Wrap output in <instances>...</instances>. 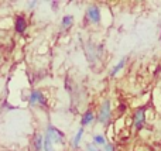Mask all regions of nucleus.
<instances>
[{"mask_svg": "<svg viewBox=\"0 0 161 151\" xmlns=\"http://www.w3.org/2000/svg\"><path fill=\"white\" fill-rule=\"evenodd\" d=\"M45 136H47L48 138H50L51 141H53V144H61L62 141H64V133L59 132L57 127L54 126H47V132H45Z\"/></svg>", "mask_w": 161, "mask_h": 151, "instance_id": "nucleus-1", "label": "nucleus"}, {"mask_svg": "<svg viewBox=\"0 0 161 151\" xmlns=\"http://www.w3.org/2000/svg\"><path fill=\"white\" fill-rule=\"evenodd\" d=\"M110 113H112V109H110V100H105L100 106V110H99V115H97V120L99 123L102 124H106L109 120H110Z\"/></svg>", "mask_w": 161, "mask_h": 151, "instance_id": "nucleus-2", "label": "nucleus"}, {"mask_svg": "<svg viewBox=\"0 0 161 151\" xmlns=\"http://www.w3.org/2000/svg\"><path fill=\"white\" fill-rule=\"evenodd\" d=\"M86 17H88L89 20H91L93 24H99L100 23V19H102V16H100V10L97 6L92 4L88 7V10H86Z\"/></svg>", "mask_w": 161, "mask_h": 151, "instance_id": "nucleus-3", "label": "nucleus"}, {"mask_svg": "<svg viewBox=\"0 0 161 151\" xmlns=\"http://www.w3.org/2000/svg\"><path fill=\"white\" fill-rule=\"evenodd\" d=\"M133 121H134V127H136L137 130H140L143 126H144V121H146V109L144 107L136 110L134 117H133Z\"/></svg>", "mask_w": 161, "mask_h": 151, "instance_id": "nucleus-4", "label": "nucleus"}, {"mask_svg": "<svg viewBox=\"0 0 161 151\" xmlns=\"http://www.w3.org/2000/svg\"><path fill=\"white\" fill-rule=\"evenodd\" d=\"M28 103L30 105H45V98L41 90H31L28 96Z\"/></svg>", "mask_w": 161, "mask_h": 151, "instance_id": "nucleus-5", "label": "nucleus"}, {"mask_svg": "<svg viewBox=\"0 0 161 151\" xmlns=\"http://www.w3.org/2000/svg\"><path fill=\"white\" fill-rule=\"evenodd\" d=\"M93 119H95L93 113H92L91 110H88L86 113H83L82 119H80V126L85 127V126H88V124H91L92 121H93Z\"/></svg>", "mask_w": 161, "mask_h": 151, "instance_id": "nucleus-6", "label": "nucleus"}, {"mask_svg": "<svg viewBox=\"0 0 161 151\" xmlns=\"http://www.w3.org/2000/svg\"><path fill=\"white\" fill-rule=\"evenodd\" d=\"M25 28H27V24H25V20H24V17H17V20H16V31L19 34H23L25 31Z\"/></svg>", "mask_w": 161, "mask_h": 151, "instance_id": "nucleus-7", "label": "nucleus"}, {"mask_svg": "<svg viewBox=\"0 0 161 151\" xmlns=\"http://www.w3.org/2000/svg\"><path fill=\"white\" fill-rule=\"evenodd\" d=\"M125 65H126V58H122V59H120V61L113 67V69H112V72H110V76H116L117 73H119L120 71L125 68Z\"/></svg>", "mask_w": 161, "mask_h": 151, "instance_id": "nucleus-8", "label": "nucleus"}, {"mask_svg": "<svg viewBox=\"0 0 161 151\" xmlns=\"http://www.w3.org/2000/svg\"><path fill=\"white\" fill-rule=\"evenodd\" d=\"M42 146H44V136L37 134L36 138H34V147H36V151H41Z\"/></svg>", "mask_w": 161, "mask_h": 151, "instance_id": "nucleus-9", "label": "nucleus"}, {"mask_svg": "<svg viewBox=\"0 0 161 151\" xmlns=\"http://www.w3.org/2000/svg\"><path fill=\"white\" fill-rule=\"evenodd\" d=\"M82 134H83V127H80L78 130V133L75 134V137H74V140H72V146L75 147V148L79 147V143H80V140H82Z\"/></svg>", "mask_w": 161, "mask_h": 151, "instance_id": "nucleus-10", "label": "nucleus"}, {"mask_svg": "<svg viewBox=\"0 0 161 151\" xmlns=\"http://www.w3.org/2000/svg\"><path fill=\"white\" fill-rule=\"evenodd\" d=\"M93 144L95 146H106V140L102 134H95L93 136Z\"/></svg>", "mask_w": 161, "mask_h": 151, "instance_id": "nucleus-11", "label": "nucleus"}, {"mask_svg": "<svg viewBox=\"0 0 161 151\" xmlns=\"http://www.w3.org/2000/svg\"><path fill=\"white\" fill-rule=\"evenodd\" d=\"M72 21H74V17L72 16H65L62 19V28H69L72 25Z\"/></svg>", "mask_w": 161, "mask_h": 151, "instance_id": "nucleus-12", "label": "nucleus"}, {"mask_svg": "<svg viewBox=\"0 0 161 151\" xmlns=\"http://www.w3.org/2000/svg\"><path fill=\"white\" fill-rule=\"evenodd\" d=\"M42 150H44V151H54L53 141H51L47 136H44V146H42Z\"/></svg>", "mask_w": 161, "mask_h": 151, "instance_id": "nucleus-13", "label": "nucleus"}, {"mask_svg": "<svg viewBox=\"0 0 161 151\" xmlns=\"http://www.w3.org/2000/svg\"><path fill=\"white\" fill-rule=\"evenodd\" d=\"M86 151H100V150H99V147L95 146V144L92 143V144H88V146H86Z\"/></svg>", "mask_w": 161, "mask_h": 151, "instance_id": "nucleus-14", "label": "nucleus"}, {"mask_svg": "<svg viewBox=\"0 0 161 151\" xmlns=\"http://www.w3.org/2000/svg\"><path fill=\"white\" fill-rule=\"evenodd\" d=\"M105 151H114V147L112 144H106L105 146Z\"/></svg>", "mask_w": 161, "mask_h": 151, "instance_id": "nucleus-15", "label": "nucleus"}]
</instances>
